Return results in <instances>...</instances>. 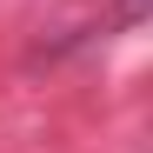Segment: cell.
Instances as JSON below:
<instances>
[{"mask_svg": "<svg viewBox=\"0 0 153 153\" xmlns=\"http://www.w3.org/2000/svg\"><path fill=\"white\" fill-rule=\"evenodd\" d=\"M140 13H146V0H120V7H113V27H140Z\"/></svg>", "mask_w": 153, "mask_h": 153, "instance_id": "1", "label": "cell"}]
</instances>
